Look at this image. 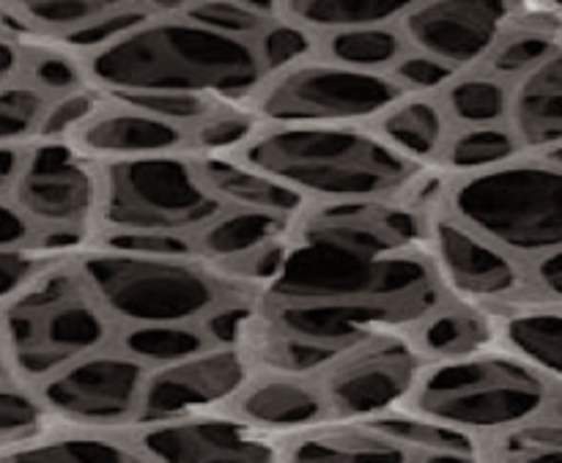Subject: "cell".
<instances>
[{"mask_svg":"<svg viewBox=\"0 0 562 463\" xmlns=\"http://www.w3.org/2000/svg\"><path fill=\"white\" fill-rule=\"evenodd\" d=\"M442 190V187H439ZM428 195L313 203L283 241L278 269L252 300L357 307L412 329L453 302L428 245Z\"/></svg>","mask_w":562,"mask_h":463,"instance_id":"6da1fadb","label":"cell"},{"mask_svg":"<svg viewBox=\"0 0 562 463\" xmlns=\"http://www.w3.org/2000/svg\"><path fill=\"white\" fill-rule=\"evenodd\" d=\"M88 86L119 93H201L245 104L267 82L256 42L225 36L179 14H159L130 36L86 55Z\"/></svg>","mask_w":562,"mask_h":463,"instance_id":"7a4b0ae2","label":"cell"},{"mask_svg":"<svg viewBox=\"0 0 562 463\" xmlns=\"http://www.w3.org/2000/svg\"><path fill=\"white\" fill-rule=\"evenodd\" d=\"M234 157L313 203L387 201L442 187L437 168L401 154L373 126H261Z\"/></svg>","mask_w":562,"mask_h":463,"instance_id":"3957f363","label":"cell"},{"mask_svg":"<svg viewBox=\"0 0 562 463\" xmlns=\"http://www.w3.org/2000/svg\"><path fill=\"white\" fill-rule=\"evenodd\" d=\"M77 269L115 327L203 324L245 294L234 278L198 252H157L86 239L71 247Z\"/></svg>","mask_w":562,"mask_h":463,"instance_id":"277c9868","label":"cell"},{"mask_svg":"<svg viewBox=\"0 0 562 463\" xmlns=\"http://www.w3.org/2000/svg\"><path fill=\"white\" fill-rule=\"evenodd\" d=\"M60 247V245H55ZM3 307V368L38 384L71 362L110 349L119 327L71 258V247Z\"/></svg>","mask_w":562,"mask_h":463,"instance_id":"5b68a950","label":"cell"},{"mask_svg":"<svg viewBox=\"0 0 562 463\" xmlns=\"http://www.w3.org/2000/svg\"><path fill=\"white\" fill-rule=\"evenodd\" d=\"M554 379L505 346L428 362L406 409L494 444L547 409Z\"/></svg>","mask_w":562,"mask_h":463,"instance_id":"8992f818","label":"cell"},{"mask_svg":"<svg viewBox=\"0 0 562 463\" xmlns=\"http://www.w3.org/2000/svg\"><path fill=\"white\" fill-rule=\"evenodd\" d=\"M439 206L521 263L562 250V165L521 154L503 168L442 179Z\"/></svg>","mask_w":562,"mask_h":463,"instance_id":"52a82bcc","label":"cell"},{"mask_svg":"<svg viewBox=\"0 0 562 463\" xmlns=\"http://www.w3.org/2000/svg\"><path fill=\"white\" fill-rule=\"evenodd\" d=\"M225 208L203 184L192 151L119 159L102 162V206L93 234L192 239Z\"/></svg>","mask_w":562,"mask_h":463,"instance_id":"ba28073f","label":"cell"},{"mask_svg":"<svg viewBox=\"0 0 562 463\" xmlns=\"http://www.w3.org/2000/svg\"><path fill=\"white\" fill-rule=\"evenodd\" d=\"M404 97L390 75L313 58L267 77L247 110L263 126H373Z\"/></svg>","mask_w":562,"mask_h":463,"instance_id":"9c48e42d","label":"cell"},{"mask_svg":"<svg viewBox=\"0 0 562 463\" xmlns=\"http://www.w3.org/2000/svg\"><path fill=\"white\" fill-rule=\"evenodd\" d=\"M428 362L409 329L373 335L344 349L316 373L329 420L366 422L406 409Z\"/></svg>","mask_w":562,"mask_h":463,"instance_id":"30bf717a","label":"cell"},{"mask_svg":"<svg viewBox=\"0 0 562 463\" xmlns=\"http://www.w3.org/2000/svg\"><path fill=\"white\" fill-rule=\"evenodd\" d=\"M0 201L16 203L44 236L88 239L102 206V162L69 140H36L25 173Z\"/></svg>","mask_w":562,"mask_h":463,"instance_id":"8fae6325","label":"cell"},{"mask_svg":"<svg viewBox=\"0 0 562 463\" xmlns=\"http://www.w3.org/2000/svg\"><path fill=\"white\" fill-rule=\"evenodd\" d=\"M148 376L151 368L110 346L71 362L36 387L60 426L126 431L140 420Z\"/></svg>","mask_w":562,"mask_h":463,"instance_id":"7c38bea8","label":"cell"},{"mask_svg":"<svg viewBox=\"0 0 562 463\" xmlns=\"http://www.w3.org/2000/svg\"><path fill=\"white\" fill-rule=\"evenodd\" d=\"M428 245L439 278L453 300L492 307V310L532 302L527 263L477 234L437 201L428 212Z\"/></svg>","mask_w":562,"mask_h":463,"instance_id":"4fadbf2b","label":"cell"},{"mask_svg":"<svg viewBox=\"0 0 562 463\" xmlns=\"http://www.w3.org/2000/svg\"><path fill=\"white\" fill-rule=\"evenodd\" d=\"M143 463H283V439L263 433L234 411H201L126 428Z\"/></svg>","mask_w":562,"mask_h":463,"instance_id":"5bb4252c","label":"cell"},{"mask_svg":"<svg viewBox=\"0 0 562 463\" xmlns=\"http://www.w3.org/2000/svg\"><path fill=\"white\" fill-rule=\"evenodd\" d=\"M516 16L519 3L505 0H412L398 27L409 49L472 71L486 64Z\"/></svg>","mask_w":562,"mask_h":463,"instance_id":"9a60e30c","label":"cell"},{"mask_svg":"<svg viewBox=\"0 0 562 463\" xmlns=\"http://www.w3.org/2000/svg\"><path fill=\"white\" fill-rule=\"evenodd\" d=\"M256 373V362L241 346H212L190 360L157 368L148 376L137 422L176 420L201 411L228 409Z\"/></svg>","mask_w":562,"mask_h":463,"instance_id":"2e32d148","label":"cell"},{"mask_svg":"<svg viewBox=\"0 0 562 463\" xmlns=\"http://www.w3.org/2000/svg\"><path fill=\"white\" fill-rule=\"evenodd\" d=\"M228 411L283 442L329 422L327 398L316 373L258 371L236 395Z\"/></svg>","mask_w":562,"mask_h":463,"instance_id":"e0dca14e","label":"cell"},{"mask_svg":"<svg viewBox=\"0 0 562 463\" xmlns=\"http://www.w3.org/2000/svg\"><path fill=\"white\" fill-rule=\"evenodd\" d=\"M69 143L97 162H119L154 154L190 151V129L110 99L108 108Z\"/></svg>","mask_w":562,"mask_h":463,"instance_id":"ac0fdd59","label":"cell"},{"mask_svg":"<svg viewBox=\"0 0 562 463\" xmlns=\"http://www.w3.org/2000/svg\"><path fill=\"white\" fill-rule=\"evenodd\" d=\"M192 159L203 184L228 208H256L296 219L313 206L305 195L234 154H192Z\"/></svg>","mask_w":562,"mask_h":463,"instance_id":"d6986e66","label":"cell"},{"mask_svg":"<svg viewBox=\"0 0 562 463\" xmlns=\"http://www.w3.org/2000/svg\"><path fill=\"white\" fill-rule=\"evenodd\" d=\"M283 463H417L412 450L368 422L329 420L285 439Z\"/></svg>","mask_w":562,"mask_h":463,"instance_id":"ffe728a7","label":"cell"},{"mask_svg":"<svg viewBox=\"0 0 562 463\" xmlns=\"http://www.w3.org/2000/svg\"><path fill=\"white\" fill-rule=\"evenodd\" d=\"M294 223V217H283V214L256 212V208H225L192 236V245H195L198 256L206 258L231 278V272L250 261L252 256L289 239Z\"/></svg>","mask_w":562,"mask_h":463,"instance_id":"44dd1931","label":"cell"},{"mask_svg":"<svg viewBox=\"0 0 562 463\" xmlns=\"http://www.w3.org/2000/svg\"><path fill=\"white\" fill-rule=\"evenodd\" d=\"M508 124L527 154H547L562 146V47L514 82Z\"/></svg>","mask_w":562,"mask_h":463,"instance_id":"7402d4cb","label":"cell"},{"mask_svg":"<svg viewBox=\"0 0 562 463\" xmlns=\"http://www.w3.org/2000/svg\"><path fill=\"white\" fill-rule=\"evenodd\" d=\"M5 463H143L130 431L55 426L44 437L0 453Z\"/></svg>","mask_w":562,"mask_h":463,"instance_id":"603a6c76","label":"cell"},{"mask_svg":"<svg viewBox=\"0 0 562 463\" xmlns=\"http://www.w3.org/2000/svg\"><path fill=\"white\" fill-rule=\"evenodd\" d=\"M415 343L431 362L456 360L499 346L497 310L467 302H448L409 329Z\"/></svg>","mask_w":562,"mask_h":463,"instance_id":"cb8c5ba5","label":"cell"},{"mask_svg":"<svg viewBox=\"0 0 562 463\" xmlns=\"http://www.w3.org/2000/svg\"><path fill=\"white\" fill-rule=\"evenodd\" d=\"M373 129L409 159L426 165V168H437L456 126L442 99L426 97V93H406L373 124Z\"/></svg>","mask_w":562,"mask_h":463,"instance_id":"d4e9b609","label":"cell"},{"mask_svg":"<svg viewBox=\"0 0 562 463\" xmlns=\"http://www.w3.org/2000/svg\"><path fill=\"white\" fill-rule=\"evenodd\" d=\"M366 422L393 437L406 450H412L417 463H492V444L486 439L461 431V428L445 426L431 417L415 415L409 409L390 411V415L373 417Z\"/></svg>","mask_w":562,"mask_h":463,"instance_id":"484cf974","label":"cell"},{"mask_svg":"<svg viewBox=\"0 0 562 463\" xmlns=\"http://www.w3.org/2000/svg\"><path fill=\"white\" fill-rule=\"evenodd\" d=\"M499 346L562 382V305L519 302L497 310Z\"/></svg>","mask_w":562,"mask_h":463,"instance_id":"4316f807","label":"cell"},{"mask_svg":"<svg viewBox=\"0 0 562 463\" xmlns=\"http://www.w3.org/2000/svg\"><path fill=\"white\" fill-rule=\"evenodd\" d=\"M521 154L527 151L521 148L510 124L456 126L442 157H439L437 170L445 181L464 179V176L503 168V165L519 159Z\"/></svg>","mask_w":562,"mask_h":463,"instance_id":"83f0119b","label":"cell"},{"mask_svg":"<svg viewBox=\"0 0 562 463\" xmlns=\"http://www.w3.org/2000/svg\"><path fill=\"white\" fill-rule=\"evenodd\" d=\"M560 47L562 33L547 20V14H525V5L519 3V16L481 69L514 86L552 58Z\"/></svg>","mask_w":562,"mask_h":463,"instance_id":"f1b7e54d","label":"cell"},{"mask_svg":"<svg viewBox=\"0 0 562 463\" xmlns=\"http://www.w3.org/2000/svg\"><path fill=\"white\" fill-rule=\"evenodd\" d=\"M409 3L401 0H280L289 20L311 27L318 36L371 25H398Z\"/></svg>","mask_w":562,"mask_h":463,"instance_id":"f546056e","label":"cell"},{"mask_svg":"<svg viewBox=\"0 0 562 463\" xmlns=\"http://www.w3.org/2000/svg\"><path fill=\"white\" fill-rule=\"evenodd\" d=\"M406 53H409V44L398 25H371L327 33L322 36V47H318V58L357 71H373V75H387Z\"/></svg>","mask_w":562,"mask_h":463,"instance_id":"4dcf8cb0","label":"cell"},{"mask_svg":"<svg viewBox=\"0 0 562 463\" xmlns=\"http://www.w3.org/2000/svg\"><path fill=\"white\" fill-rule=\"evenodd\" d=\"M453 126H497L508 124L514 86L483 69L464 71L442 93Z\"/></svg>","mask_w":562,"mask_h":463,"instance_id":"1f68e13d","label":"cell"},{"mask_svg":"<svg viewBox=\"0 0 562 463\" xmlns=\"http://www.w3.org/2000/svg\"><path fill=\"white\" fill-rule=\"evenodd\" d=\"M115 346L157 371L190 360L212 349L214 343L203 324H140V327L119 329Z\"/></svg>","mask_w":562,"mask_h":463,"instance_id":"d6a6232c","label":"cell"},{"mask_svg":"<svg viewBox=\"0 0 562 463\" xmlns=\"http://www.w3.org/2000/svg\"><path fill=\"white\" fill-rule=\"evenodd\" d=\"M58 426L36 384L0 371V453L33 442Z\"/></svg>","mask_w":562,"mask_h":463,"instance_id":"836d02e7","label":"cell"},{"mask_svg":"<svg viewBox=\"0 0 562 463\" xmlns=\"http://www.w3.org/2000/svg\"><path fill=\"white\" fill-rule=\"evenodd\" d=\"M179 16L225 36L256 42L263 27L280 16V0L278 3H256V0H187L184 3L181 0Z\"/></svg>","mask_w":562,"mask_h":463,"instance_id":"e575fe53","label":"cell"},{"mask_svg":"<svg viewBox=\"0 0 562 463\" xmlns=\"http://www.w3.org/2000/svg\"><path fill=\"white\" fill-rule=\"evenodd\" d=\"M27 25L36 31L38 42H64L80 27L115 9V0H22L11 3Z\"/></svg>","mask_w":562,"mask_h":463,"instance_id":"d590c367","label":"cell"},{"mask_svg":"<svg viewBox=\"0 0 562 463\" xmlns=\"http://www.w3.org/2000/svg\"><path fill=\"white\" fill-rule=\"evenodd\" d=\"M53 97L31 80L0 86V146L36 143Z\"/></svg>","mask_w":562,"mask_h":463,"instance_id":"8d00e7d4","label":"cell"},{"mask_svg":"<svg viewBox=\"0 0 562 463\" xmlns=\"http://www.w3.org/2000/svg\"><path fill=\"white\" fill-rule=\"evenodd\" d=\"M318 47H322V36L313 33L311 27L283 16V11L256 38V53L267 77L283 75V71L294 69L305 60L318 58Z\"/></svg>","mask_w":562,"mask_h":463,"instance_id":"74e56055","label":"cell"},{"mask_svg":"<svg viewBox=\"0 0 562 463\" xmlns=\"http://www.w3.org/2000/svg\"><path fill=\"white\" fill-rule=\"evenodd\" d=\"M154 16H159L157 3H115V9L110 14L99 16L91 25L80 27L71 36H66L64 42H55L66 49V53L77 55V58H86V55L99 53V49L110 47L119 38L130 36L137 27H143L146 22H151Z\"/></svg>","mask_w":562,"mask_h":463,"instance_id":"f35d334b","label":"cell"},{"mask_svg":"<svg viewBox=\"0 0 562 463\" xmlns=\"http://www.w3.org/2000/svg\"><path fill=\"white\" fill-rule=\"evenodd\" d=\"M261 121L245 104H228L190 129L192 154H236L258 135Z\"/></svg>","mask_w":562,"mask_h":463,"instance_id":"ab89813d","label":"cell"},{"mask_svg":"<svg viewBox=\"0 0 562 463\" xmlns=\"http://www.w3.org/2000/svg\"><path fill=\"white\" fill-rule=\"evenodd\" d=\"M25 80H31L33 86H38L53 99L88 86L82 60L77 55L66 53L55 42H31V60H27Z\"/></svg>","mask_w":562,"mask_h":463,"instance_id":"60d3db41","label":"cell"},{"mask_svg":"<svg viewBox=\"0 0 562 463\" xmlns=\"http://www.w3.org/2000/svg\"><path fill=\"white\" fill-rule=\"evenodd\" d=\"M110 104V97L93 86H82L77 91L55 97L47 110L38 140H71L80 129H86L99 113Z\"/></svg>","mask_w":562,"mask_h":463,"instance_id":"b9f144b4","label":"cell"},{"mask_svg":"<svg viewBox=\"0 0 562 463\" xmlns=\"http://www.w3.org/2000/svg\"><path fill=\"white\" fill-rule=\"evenodd\" d=\"M110 99L143 110V113L157 115V118L170 121V124L184 126V129H192V126L206 121L217 110L228 108L220 99L201 97V93H119V97Z\"/></svg>","mask_w":562,"mask_h":463,"instance_id":"7bdbcfd3","label":"cell"},{"mask_svg":"<svg viewBox=\"0 0 562 463\" xmlns=\"http://www.w3.org/2000/svg\"><path fill=\"white\" fill-rule=\"evenodd\" d=\"M406 93H426V97H439L450 82L456 80L459 71L456 66L445 64V60L434 58V55L417 53V49H409L393 69L387 71Z\"/></svg>","mask_w":562,"mask_h":463,"instance_id":"ee69618b","label":"cell"},{"mask_svg":"<svg viewBox=\"0 0 562 463\" xmlns=\"http://www.w3.org/2000/svg\"><path fill=\"white\" fill-rule=\"evenodd\" d=\"M38 225L16 203L0 201V250H22L42 241Z\"/></svg>","mask_w":562,"mask_h":463,"instance_id":"f6af8a7d","label":"cell"},{"mask_svg":"<svg viewBox=\"0 0 562 463\" xmlns=\"http://www.w3.org/2000/svg\"><path fill=\"white\" fill-rule=\"evenodd\" d=\"M532 283V302L562 305V250L549 252L538 261L527 263Z\"/></svg>","mask_w":562,"mask_h":463,"instance_id":"bcb514c9","label":"cell"},{"mask_svg":"<svg viewBox=\"0 0 562 463\" xmlns=\"http://www.w3.org/2000/svg\"><path fill=\"white\" fill-rule=\"evenodd\" d=\"M0 86L5 82L25 80L27 60H31V44L20 42V38L0 36Z\"/></svg>","mask_w":562,"mask_h":463,"instance_id":"7dc6e473","label":"cell"},{"mask_svg":"<svg viewBox=\"0 0 562 463\" xmlns=\"http://www.w3.org/2000/svg\"><path fill=\"white\" fill-rule=\"evenodd\" d=\"M27 159H31V143L22 146H0V195L14 190L20 176L25 173Z\"/></svg>","mask_w":562,"mask_h":463,"instance_id":"c3c4849f","label":"cell"},{"mask_svg":"<svg viewBox=\"0 0 562 463\" xmlns=\"http://www.w3.org/2000/svg\"><path fill=\"white\" fill-rule=\"evenodd\" d=\"M543 417L562 422V382H554L552 384V393H549V400H547V409H543Z\"/></svg>","mask_w":562,"mask_h":463,"instance_id":"681fc988","label":"cell"},{"mask_svg":"<svg viewBox=\"0 0 562 463\" xmlns=\"http://www.w3.org/2000/svg\"><path fill=\"white\" fill-rule=\"evenodd\" d=\"M543 157L554 159V162H558V165H562V146H558V148H552V151H547V154H543Z\"/></svg>","mask_w":562,"mask_h":463,"instance_id":"f907efd6","label":"cell"}]
</instances>
